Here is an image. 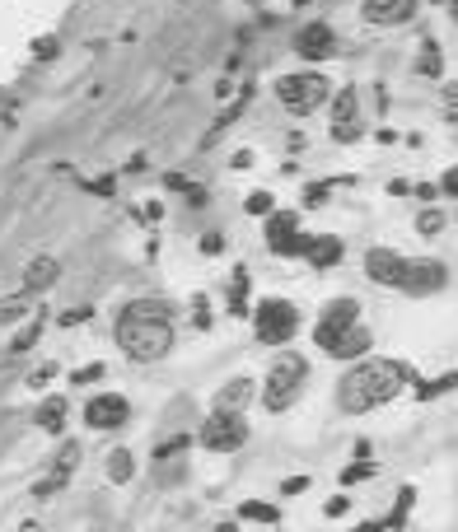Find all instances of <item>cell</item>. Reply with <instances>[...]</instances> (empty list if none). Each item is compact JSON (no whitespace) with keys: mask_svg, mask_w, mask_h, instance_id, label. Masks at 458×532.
Masks as SVG:
<instances>
[{"mask_svg":"<svg viewBox=\"0 0 458 532\" xmlns=\"http://www.w3.org/2000/svg\"><path fill=\"white\" fill-rule=\"evenodd\" d=\"M412 383H416L412 364L388 359V355H360V359H351V369H346L341 383H337V406L346 415L379 411L393 397H402V387H412Z\"/></svg>","mask_w":458,"mask_h":532,"instance_id":"1","label":"cell"},{"mask_svg":"<svg viewBox=\"0 0 458 532\" xmlns=\"http://www.w3.org/2000/svg\"><path fill=\"white\" fill-rule=\"evenodd\" d=\"M117 350L136 364H159L173 350V318L164 303L154 299H136L122 308L117 318Z\"/></svg>","mask_w":458,"mask_h":532,"instance_id":"2","label":"cell"},{"mask_svg":"<svg viewBox=\"0 0 458 532\" xmlns=\"http://www.w3.org/2000/svg\"><path fill=\"white\" fill-rule=\"evenodd\" d=\"M304 387H309V359L300 350H285L272 359V369L262 374V411H272V415H285L294 402L304 397Z\"/></svg>","mask_w":458,"mask_h":532,"instance_id":"3","label":"cell"},{"mask_svg":"<svg viewBox=\"0 0 458 532\" xmlns=\"http://www.w3.org/2000/svg\"><path fill=\"white\" fill-rule=\"evenodd\" d=\"M253 331H257L262 346H285V341H294V331H300V308L281 294H262L253 308Z\"/></svg>","mask_w":458,"mask_h":532,"instance_id":"4","label":"cell"},{"mask_svg":"<svg viewBox=\"0 0 458 532\" xmlns=\"http://www.w3.org/2000/svg\"><path fill=\"white\" fill-rule=\"evenodd\" d=\"M276 98H281V107L285 112H313V107H322L332 98V84H328V75H318V70H294V75H281L276 79Z\"/></svg>","mask_w":458,"mask_h":532,"instance_id":"5","label":"cell"},{"mask_svg":"<svg viewBox=\"0 0 458 532\" xmlns=\"http://www.w3.org/2000/svg\"><path fill=\"white\" fill-rule=\"evenodd\" d=\"M244 439H248L244 411H210V415H206L201 448H210V453H234V448H244Z\"/></svg>","mask_w":458,"mask_h":532,"instance_id":"6","label":"cell"},{"mask_svg":"<svg viewBox=\"0 0 458 532\" xmlns=\"http://www.w3.org/2000/svg\"><path fill=\"white\" fill-rule=\"evenodd\" d=\"M262 238L266 247L276 252V257H300V247H304V229H300V210H272L262 219Z\"/></svg>","mask_w":458,"mask_h":532,"instance_id":"7","label":"cell"},{"mask_svg":"<svg viewBox=\"0 0 458 532\" xmlns=\"http://www.w3.org/2000/svg\"><path fill=\"white\" fill-rule=\"evenodd\" d=\"M313 346H318L322 355L351 364V359H360V355L374 350V331H369L365 322H351V327H341V331H322V336H313Z\"/></svg>","mask_w":458,"mask_h":532,"instance_id":"8","label":"cell"},{"mask_svg":"<svg viewBox=\"0 0 458 532\" xmlns=\"http://www.w3.org/2000/svg\"><path fill=\"white\" fill-rule=\"evenodd\" d=\"M449 285V271L440 257H412L407 266H402V280H397V290L402 294H412V299H425V294H440Z\"/></svg>","mask_w":458,"mask_h":532,"instance_id":"9","label":"cell"},{"mask_svg":"<svg viewBox=\"0 0 458 532\" xmlns=\"http://www.w3.org/2000/svg\"><path fill=\"white\" fill-rule=\"evenodd\" d=\"M365 135V117H360V89L356 84H341L337 103H332V140L337 145H356Z\"/></svg>","mask_w":458,"mask_h":532,"instance_id":"10","label":"cell"},{"mask_svg":"<svg viewBox=\"0 0 458 532\" xmlns=\"http://www.w3.org/2000/svg\"><path fill=\"white\" fill-rule=\"evenodd\" d=\"M337 28L332 23H304L300 33H294V56H300V61H332L337 56Z\"/></svg>","mask_w":458,"mask_h":532,"instance_id":"11","label":"cell"},{"mask_svg":"<svg viewBox=\"0 0 458 532\" xmlns=\"http://www.w3.org/2000/svg\"><path fill=\"white\" fill-rule=\"evenodd\" d=\"M126 420H131V402L122 397V392H98V397H89V406H85L89 430H122Z\"/></svg>","mask_w":458,"mask_h":532,"instance_id":"12","label":"cell"},{"mask_svg":"<svg viewBox=\"0 0 458 532\" xmlns=\"http://www.w3.org/2000/svg\"><path fill=\"white\" fill-rule=\"evenodd\" d=\"M402 266H407V257L393 252V247H369L365 252V275L374 280V285H384V290H397Z\"/></svg>","mask_w":458,"mask_h":532,"instance_id":"13","label":"cell"},{"mask_svg":"<svg viewBox=\"0 0 458 532\" xmlns=\"http://www.w3.org/2000/svg\"><path fill=\"white\" fill-rule=\"evenodd\" d=\"M421 10V0H365L360 14L365 23H379V28H397V23H412Z\"/></svg>","mask_w":458,"mask_h":532,"instance_id":"14","label":"cell"},{"mask_svg":"<svg viewBox=\"0 0 458 532\" xmlns=\"http://www.w3.org/2000/svg\"><path fill=\"white\" fill-rule=\"evenodd\" d=\"M300 257L313 266V271H332L341 257H346V243L337 234H309L304 247H300Z\"/></svg>","mask_w":458,"mask_h":532,"instance_id":"15","label":"cell"},{"mask_svg":"<svg viewBox=\"0 0 458 532\" xmlns=\"http://www.w3.org/2000/svg\"><path fill=\"white\" fill-rule=\"evenodd\" d=\"M351 322H360V299L337 294V299L322 303V318H318L313 336H322V331H341V327H351Z\"/></svg>","mask_w":458,"mask_h":532,"instance_id":"16","label":"cell"},{"mask_svg":"<svg viewBox=\"0 0 458 532\" xmlns=\"http://www.w3.org/2000/svg\"><path fill=\"white\" fill-rule=\"evenodd\" d=\"M75 467H79V443H66L61 453H57V462H51V471L42 476V481H38L33 490H38V495H57V490L70 481V471H75Z\"/></svg>","mask_w":458,"mask_h":532,"instance_id":"17","label":"cell"},{"mask_svg":"<svg viewBox=\"0 0 458 532\" xmlns=\"http://www.w3.org/2000/svg\"><path fill=\"white\" fill-rule=\"evenodd\" d=\"M57 275H61V266H57V257H33L29 266H23V294H42V290H51L57 285Z\"/></svg>","mask_w":458,"mask_h":532,"instance_id":"18","label":"cell"},{"mask_svg":"<svg viewBox=\"0 0 458 532\" xmlns=\"http://www.w3.org/2000/svg\"><path fill=\"white\" fill-rule=\"evenodd\" d=\"M253 392H257L253 378H234L229 387L215 392V406H210V411H244V406L253 402Z\"/></svg>","mask_w":458,"mask_h":532,"instance_id":"19","label":"cell"},{"mask_svg":"<svg viewBox=\"0 0 458 532\" xmlns=\"http://www.w3.org/2000/svg\"><path fill=\"white\" fill-rule=\"evenodd\" d=\"M33 420H38L42 434H61V430H66V397H47Z\"/></svg>","mask_w":458,"mask_h":532,"instance_id":"20","label":"cell"},{"mask_svg":"<svg viewBox=\"0 0 458 532\" xmlns=\"http://www.w3.org/2000/svg\"><path fill=\"white\" fill-rule=\"evenodd\" d=\"M416 75H425V79H440V75H444V56H440V42H435V38H425V42H421Z\"/></svg>","mask_w":458,"mask_h":532,"instance_id":"21","label":"cell"},{"mask_svg":"<svg viewBox=\"0 0 458 532\" xmlns=\"http://www.w3.org/2000/svg\"><path fill=\"white\" fill-rule=\"evenodd\" d=\"M131 471H136V458H131V448H113V453H107V476H113V486H126Z\"/></svg>","mask_w":458,"mask_h":532,"instance_id":"22","label":"cell"},{"mask_svg":"<svg viewBox=\"0 0 458 532\" xmlns=\"http://www.w3.org/2000/svg\"><path fill=\"white\" fill-rule=\"evenodd\" d=\"M238 518H248V523H281V509H276V504H266V499H244V504H238Z\"/></svg>","mask_w":458,"mask_h":532,"instance_id":"23","label":"cell"},{"mask_svg":"<svg viewBox=\"0 0 458 532\" xmlns=\"http://www.w3.org/2000/svg\"><path fill=\"white\" fill-rule=\"evenodd\" d=\"M412 504H416V486H402V490H397V499H393V514L384 518V523H388V532H397L402 523H407Z\"/></svg>","mask_w":458,"mask_h":532,"instance_id":"24","label":"cell"},{"mask_svg":"<svg viewBox=\"0 0 458 532\" xmlns=\"http://www.w3.org/2000/svg\"><path fill=\"white\" fill-rule=\"evenodd\" d=\"M229 313H234V318H244V313H248V271H244V266L234 271V290H229Z\"/></svg>","mask_w":458,"mask_h":532,"instance_id":"25","label":"cell"},{"mask_svg":"<svg viewBox=\"0 0 458 532\" xmlns=\"http://www.w3.org/2000/svg\"><path fill=\"white\" fill-rule=\"evenodd\" d=\"M444 224H449V215H444L440 206H425V210L416 215V234H421V238H435Z\"/></svg>","mask_w":458,"mask_h":532,"instance_id":"26","label":"cell"},{"mask_svg":"<svg viewBox=\"0 0 458 532\" xmlns=\"http://www.w3.org/2000/svg\"><path fill=\"white\" fill-rule=\"evenodd\" d=\"M412 387H416V397H421V402H430V397H440V392H453V387H458V374L449 369V374L435 378V383H412Z\"/></svg>","mask_w":458,"mask_h":532,"instance_id":"27","label":"cell"},{"mask_svg":"<svg viewBox=\"0 0 458 532\" xmlns=\"http://www.w3.org/2000/svg\"><path fill=\"white\" fill-rule=\"evenodd\" d=\"M38 336H42V313H38V318H29V322H23V331L14 336V346H10V350H14V355H19V350H29V346L38 341Z\"/></svg>","mask_w":458,"mask_h":532,"instance_id":"28","label":"cell"},{"mask_svg":"<svg viewBox=\"0 0 458 532\" xmlns=\"http://www.w3.org/2000/svg\"><path fill=\"white\" fill-rule=\"evenodd\" d=\"M244 210H248V215H262V219H266V215L276 210V196H272V191H253L248 201H244Z\"/></svg>","mask_w":458,"mask_h":532,"instance_id":"29","label":"cell"},{"mask_svg":"<svg viewBox=\"0 0 458 532\" xmlns=\"http://www.w3.org/2000/svg\"><path fill=\"white\" fill-rule=\"evenodd\" d=\"M369 476H374V462H369V458H360L356 467H346V471H341V486H356V481H369Z\"/></svg>","mask_w":458,"mask_h":532,"instance_id":"30","label":"cell"},{"mask_svg":"<svg viewBox=\"0 0 458 532\" xmlns=\"http://www.w3.org/2000/svg\"><path fill=\"white\" fill-rule=\"evenodd\" d=\"M309 486H313V481H309L304 471H300V476H285V481H281V495H285V499H294V495H304Z\"/></svg>","mask_w":458,"mask_h":532,"instance_id":"31","label":"cell"},{"mask_svg":"<svg viewBox=\"0 0 458 532\" xmlns=\"http://www.w3.org/2000/svg\"><path fill=\"white\" fill-rule=\"evenodd\" d=\"M435 187H440V196H449V201H458V163H453V168H444V178H440Z\"/></svg>","mask_w":458,"mask_h":532,"instance_id":"32","label":"cell"},{"mask_svg":"<svg viewBox=\"0 0 458 532\" xmlns=\"http://www.w3.org/2000/svg\"><path fill=\"white\" fill-rule=\"evenodd\" d=\"M103 374H107L103 364H85V369H75V374H70V383H98Z\"/></svg>","mask_w":458,"mask_h":532,"instance_id":"33","label":"cell"},{"mask_svg":"<svg viewBox=\"0 0 458 532\" xmlns=\"http://www.w3.org/2000/svg\"><path fill=\"white\" fill-rule=\"evenodd\" d=\"M346 509H351V499H346V495H332L328 504H322V514H328V518H341Z\"/></svg>","mask_w":458,"mask_h":532,"instance_id":"34","label":"cell"},{"mask_svg":"<svg viewBox=\"0 0 458 532\" xmlns=\"http://www.w3.org/2000/svg\"><path fill=\"white\" fill-rule=\"evenodd\" d=\"M57 51H61V47H57V38H42V42H33V56H38V61H51Z\"/></svg>","mask_w":458,"mask_h":532,"instance_id":"35","label":"cell"},{"mask_svg":"<svg viewBox=\"0 0 458 532\" xmlns=\"http://www.w3.org/2000/svg\"><path fill=\"white\" fill-rule=\"evenodd\" d=\"M328 187H332V182H313L309 196H304V206H322V201H328Z\"/></svg>","mask_w":458,"mask_h":532,"instance_id":"36","label":"cell"},{"mask_svg":"<svg viewBox=\"0 0 458 532\" xmlns=\"http://www.w3.org/2000/svg\"><path fill=\"white\" fill-rule=\"evenodd\" d=\"M412 191L421 196L425 206H430V201H435V196H440V187H435V182H412Z\"/></svg>","mask_w":458,"mask_h":532,"instance_id":"37","label":"cell"},{"mask_svg":"<svg viewBox=\"0 0 458 532\" xmlns=\"http://www.w3.org/2000/svg\"><path fill=\"white\" fill-rule=\"evenodd\" d=\"M51 374H57V369H51V364H42V369H33V374H29V387H42Z\"/></svg>","mask_w":458,"mask_h":532,"instance_id":"38","label":"cell"},{"mask_svg":"<svg viewBox=\"0 0 458 532\" xmlns=\"http://www.w3.org/2000/svg\"><path fill=\"white\" fill-rule=\"evenodd\" d=\"M220 247H225L220 234H201V252H220Z\"/></svg>","mask_w":458,"mask_h":532,"instance_id":"39","label":"cell"},{"mask_svg":"<svg viewBox=\"0 0 458 532\" xmlns=\"http://www.w3.org/2000/svg\"><path fill=\"white\" fill-rule=\"evenodd\" d=\"M85 318H89V308H70V313H61V322H66V327H75V322H85Z\"/></svg>","mask_w":458,"mask_h":532,"instance_id":"40","label":"cell"},{"mask_svg":"<svg viewBox=\"0 0 458 532\" xmlns=\"http://www.w3.org/2000/svg\"><path fill=\"white\" fill-rule=\"evenodd\" d=\"M444 107L458 112V84H444Z\"/></svg>","mask_w":458,"mask_h":532,"instance_id":"41","label":"cell"},{"mask_svg":"<svg viewBox=\"0 0 458 532\" xmlns=\"http://www.w3.org/2000/svg\"><path fill=\"white\" fill-rule=\"evenodd\" d=\"M351 532H388V523H384V518H369V523H360V527H351Z\"/></svg>","mask_w":458,"mask_h":532,"instance_id":"42","label":"cell"},{"mask_svg":"<svg viewBox=\"0 0 458 532\" xmlns=\"http://www.w3.org/2000/svg\"><path fill=\"white\" fill-rule=\"evenodd\" d=\"M210 532H238V523H215Z\"/></svg>","mask_w":458,"mask_h":532,"instance_id":"43","label":"cell"},{"mask_svg":"<svg viewBox=\"0 0 458 532\" xmlns=\"http://www.w3.org/2000/svg\"><path fill=\"white\" fill-rule=\"evenodd\" d=\"M19 532H47V527H42V523H23Z\"/></svg>","mask_w":458,"mask_h":532,"instance_id":"44","label":"cell"},{"mask_svg":"<svg viewBox=\"0 0 458 532\" xmlns=\"http://www.w3.org/2000/svg\"><path fill=\"white\" fill-rule=\"evenodd\" d=\"M444 5H449V14H453V23H458V0H444Z\"/></svg>","mask_w":458,"mask_h":532,"instance_id":"45","label":"cell"},{"mask_svg":"<svg viewBox=\"0 0 458 532\" xmlns=\"http://www.w3.org/2000/svg\"><path fill=\"white\" fill-rule=\"evenodd\" d=\"M444 117H449V122H453V126H458V112H444Z\"/></svg>","mask_w":458,"mask_h":532,"instance_id":"46","label":"cell"},{"mask_svg":"<svg viewBox=\"0 0 458 532\" xmlns=\"http://www.w3.org/2000/svg\"><path fill=\"white\" fill-rule=\"evenodd\" d=\"M294 5H309V0H294Z\"/></svg>","mask_w":458,"mask_h":532,"instance_id":"47","label":"cell"},{"mask_svg":"<svg viewBox=\"0 0 458 532\" xmlns=\"http://www.w3.org/2000/svg\"><path fill=\"white\" fill-rule=\"evenodd\" d=\"M248 5H257V0H248Z\"/></svg>","mask_w":458,"mask_h":532,"instance_id":"48","label":"cell"}]
</instances>
